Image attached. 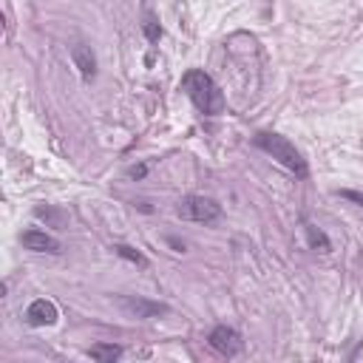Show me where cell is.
<instances>
[{
    "label": "cell",
    "mask_w": 363,
    "mask_h": 363,
    "mask_svg": "<svg viewBox=\"0 0 363 363\" xmlns=\"http://www.w3.org/2000/svg\"><path fill=\"white\" fill-rule=\"evenodd\" d=\"M182 91L190 96V103L196 105L205 116H219L225 111V94L216 85V80L202 68H190L182 77Z\"/></svg>",
    "instance_id": "cell-1"
},
{
    "label": "cell",
    "mask_w": 363,
    "mask_h": 363,
    "mask_svg": "<svg viewBox=\"0 0 363 363\" xmlns=\"http://www.w3.org/2000/svg\"><path fill=\"white\" fill-rule=\"evenodd\" d=\"M253 142H256V148H261L264 154H270L276 162H281L287 171H293L298 179H307V176H309L307 159L301 156V151H298L287 136L270 134V131H258V134L253 136Z\"/></svg>",
    "instance_id": "cell-2"
},
{
    "label": "cell",
    "mask_w": 363,
    "mask_h": 363,
    "mask_svg": "<svg viewBox=\"0 0 363 363\" xmlns=\"http://www.w3.org/2000/svg\"><path fill=\"white\" fill-rule=\"evenodd\" d=\"M176 213L185 222H199V225H213L222 219V205L207 196H185L176 207Z\"/></svg>",
    "instance_id": "cell-3"
},
{
    "label": "cell",
    "mask_w": 363,
    "mask_h": 363,
    "mask_svg": "<svg viewBox=\"0 0 363 363\" xmlns=\"http://www.w3.org/2000/svg\"><path fill=\"white\" fill-rule=\"evenodd\" d=\"M116 307L128 312L131 318L136 321H148V318H159V315H167L171 307L162 304V301H151V298H142V295H114Z\"/></svg>",
    "instance_id": "cell-4"
},
{
    "label": "cell",
    "mask_w": 363,
    "mask_h": 363,
    "mask_svg": "<svg viewBox=\"0 0 363 363\" xmlns=\"http://www.w3.org/2000/svg\"><path fill=\"white\" fill-rule=\"evenodd\" d=\"M207 344L225 357H236L241 349H245V341H241V335L233 326H216L207 338Z\"/></svg>",
    "instance_id": "cell-5"
},
{
    "label": "cell",
    "mask_w": 363,
    "mask_h": 363,
    "mask_svg": "<svg viewBox=\"0 0 363 363\" xmlns=\"http://www.w3.org/2000/svg\"><path fill=\"white\" fill-rule=\"evenodd\" d=\"M20 245L32 250V253H52V256H60L63 253V245L54 238V236H48L43 230H26L20 236Z\"/></svg>",
    "instance_id": "cell-6"
},
{
    "label": "cell",
    "mask_w": 363,
    "mask_h": 363,
    "mask_svg": "<svg viewBox=\"0 0 363 363\" xmlns=\"http://www.w3.org/2000/svg\"><path fill=\"white\" fill-rule=\"evenodd\" d=\"M57 318H60V312H57V307L48 298H37L26 309V324L29 326H54Z\"/></svg>",
    "instance_id": "cell-7"
},
{
    "label": "cell",
    "mask_w": 363,
    "mask_h": 363,
    "mask_svg": "<svg viewBox=\"0 0 363 363\" xmlns=\"http://www.w3.org/2000/svg\"><path fill=\"white\" fill-rule=\"evenodd\" d=\"M71 60H74V65L80 68L83 80L91 83L94 74H96V60H94V52H91V48L83 45V43H74V45H71Z\"/></svg>",
    "instance_id": "cell-8"
},
{
    "label": "cell",
    "mask_w": 363,
    "mask_h": 363,
    "mask_svg": "<svg viewBox=\"0 0 363 363\" xmlns=\"http://www.w3.org/2000/svg\"><path fill=\"white\" fill-rule=\"evenodd\" d=\"M88 357L100 360V363H114V360L123 357V346H116V344H94L88 349Z\"/></svg>",
    "instance_id": "cell-9"
},
{
    "label": "cell",
    "mask_w": 363,
    "mask_h": 363,
    "mask_svg": "<svg viewBox=\"0 0 363 363\" xmlns=\"http://www.w3.org/2000/svg\"><path fill=\"white\" fill-rule=\"evenodd\" d=\"M307 238H309V247L312 250H318V253H329L332 250L326 233L321 227H315V225H307Z\"/></svg>",
    "instance_id": "cell-10"
},
{
    "label": "cell",
    "mask_w": 363,
    "mask_h": 363,
    "mask_svg": "<svg viewBox=\"0 0 363 363\" xmlns=\"http://www.w3.org/2000/svg\"><path fill=\"white\" fill-rule=\"evenodd\" d=\"M114 253H116L119 258H125V261L136 264V267H148V258H145V256H142L139 250L128 247V245H116V247H114Z\"/></svg>",
    "instance_id": "cell-11"
},
{
    "label": "cell",
    "mask_w": 363,
    "mask_h": 363,
    "mask_svg": "<svg viewBox=\"0 0 363 363\" xmlns=\"http://www.w3.org/2000/svg\"><path fill=\"white\" fill-rule=\"evenodd\" d=\"M37 219H45V222H52L54 227H63L65 225V213L63 210H54V207H37Z\"/></svg>",
    "instance_id": "cell-12"
},
{
    "label": "cell",
    "mask_w": 363,
    "mask_h": 363,
    "mask_svg": "<svg viewBox=\"0 0 363 363\" xmlns=\"http://www.w3.org/2000/svg\"><path fill=\"white\" fill-rule=\"evenodd\" d=\"M142 29H145V37H148L151 43H156V40L162 37V29H159V23H156L154 17H148V20H145V26H142Z\"/></svg>",
    "instance_id": "cell-13"
},
{
    "label": "cell",
    "mask_w": 363,
    "mask_h": 363,
    "mask_svg": "<svg viewBox=\"0 0 363 363\" xmlns=\"http://www.w3.org/2000/svg\"><path fill=\"white\" fill-rule=\"evenodd\" d=\"M338 196H341V199H349V202H355V205L363 207V193H357V190H338Z\"/></svg>",
    "instance_id": "cell-14"
},
{
    "label": "cell",
    "mask_w": 363,
    "mask_h": 363,
    "mask_svg": "<svg viewBox=\"0 0 363 363\" xmlns=\"http://www.w3.org/2000/svg\"><path fill=\"white\" fill-rule=\"evenodd\" d=\"M145 174H148V167H145V165H136V167H131V179H142Z\"/></svg>",
    "instance_id": "cell-15"
}]
</instances>
